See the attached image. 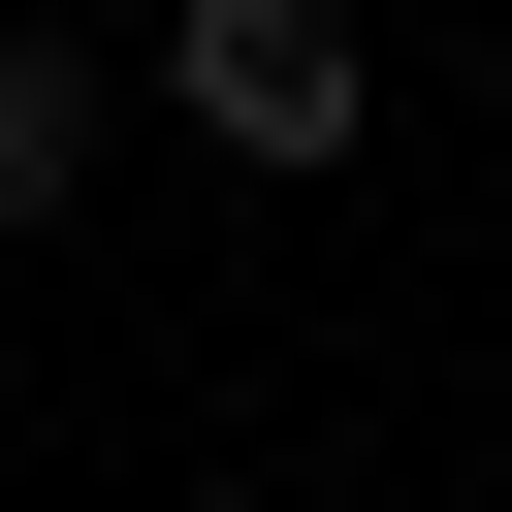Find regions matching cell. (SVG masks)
<instances>
[{
    "label": "cell",
    "instance_id": "6da1fadb",
    "mask_svg": "<svg viewBox=\"0 0 512 512\" xmlns=\"http://www.w3.org/2000/svg\"><path fill=\"white\" fill-rule=\"evenodd\" d=\"M160 96H192L256 192H320V160L384 128V32H352V0H160Z\"/></svg>",
    "mask_w": 512,
    "mask_h": 512
},
{
    "label": "cell",
    "instance_id": "7a4b0ae2",
    "mask_svg": "<svg viewBox=\"0 0 512 512\" xmlns=\"http://www.w3.org/2000/svg\"><path fill=\"white\" fill-rule=\"evenodd\" d=\"M64 224H96V32L0 0V256H64Z\"/></svg>",
    "mask_w": 512,
    "mask_h": 512
},
{
    "label": "cell",
    "instance_id": "3957f363",
    "mask_svg": "<svg viewBox=\"0 0 512 512\" xmlns=\"http://www.w3.org/2000/svg\"><path fill=\"white\" fill-rule=\"evenodd\" d=\"M160 512H256V480H160Z\"/></svg>",
    "mask_w": 512,
    "mask_h": 512
}]
</instances>
